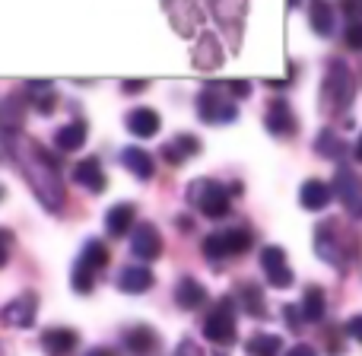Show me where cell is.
<instances>
[{
  "label": "cell",
  "instance_id": "6da1fadb",
  "mask_svg": "<svg viewBox=\"0 0 362 356\" xmlns=\"http://www.w3.org/2000/svg\"><path fill=\"white\" fill-rule=\"evenodd\" d=\"M19 166H23V176L29 178L35 197L48 210H61L64 181H61V172H57V159L42 144H35V140H23L19 144Z\"/></svg>",
  "mask_w": 362,
  "mask_h": 356
},
{
  "label": "cell",
  "instance_id": "7a4b0ae2",
  "mask_svg": "<svg viewBox=\"0 0 362 356\" xmlns=\"http://www.w3.org/2000/svg\"><path fill=\"white\" fill-rule=\"evenodd\" d=\"M321 99L331 112H344L353 99V74L346 70V64L334 61L331 70H327V80H325V89H321Z\"/></svg>",
  "mask_w": 362,
  "mask_h": 356
},
{
  "label": "cell",
  "instance_id": "3957f363",
  "mask_svg": "<svg viewBox=\"0 0 362 356\" xmlns=\"http://www.w3.org/2000/svg\"><path fill=\"white\" fill-rule=\"evenodd\" d=\"M204 334L213 340V344H232V340H235V315H232V299H223L216 312H210V318L204 321Z\"/></svg>",
  "mask_w": 362,
  "mask_h": 356
},
{
  "label": "cell",
  "instance_id": "277c9868",
  "mask_svg": "<svg viewBox=\"0 0 362 356\" xmlns=\"http://www.w3.org/2000/svg\"><path fill=\"white\" fill-rule=\"evenodd\" d=\"M197 115L204 121H210V125H219V121H232L238 112L223 93H216V89H204V93L197 96Z\"/></svg>",
  "mask_w": 362,
  "mask_h": 356
},
{
  "label": "cell",
  "instance_id": "5b68a950",
  "mask_svg": "<svg viewBox=\"0 0 362 356\" xmlns=\"http://www.w3.org/2000/svg\"><path fill=\"white\" fill-rule=\"evenodd\" d=\"M261 268H264V274H267V280L274 283V287H280V289L293 287V270H289L286 251H283L280 245H267V248L261 251Z\"/></svg>",
  "mask_w": 362,
  "mask_h": 356
},
{
  "label": "cell",
  "instance_id": "8992f818",
  "mask_svg": "<svg viewBox=\"0 0 362 356\" xmlns=\"http://www.w3.org/2000/svg\"><path fill=\"white\" fill-rule=\"evenodd\" d=\"M131 251L137 258H144V261H156V258L163 255V236H159L156 226L140 223L137 232H134V239H131Z\"/></svg>",
  "mask_w": 362,
  "mask_h": 356
},
{
  "label": "cell",
  "instance_id": "52a82bcc",
  "mask_svg": "<svg viewBox=\"0 0 362 356\" xmlns=\"http://www.w3.org/2000/svg\"><path fill=\"white\" fill-rule=\"evenodd\" d=\"M197 204H200V210H204V217L219 219L229 213V191H226L223 185L204 181V185H200V194H197Z\"/></svg>",
  "mask_w": 362,
  "mask_h": 356
},
{
  "label": "cell",
  "instance_id": "ba28073f",
  "mask_svg": "<svg viewBox=\"0 0 362 356\" xmlns=\"http://www.w3.org/2000/svg\"><path fill=\"white\" fill-rule=\"evenodd\" d=\"M337 185H334V191H337V197L344 200V207L350 213H362V181L353 176L350 169H337Z\"/></svg>",
  "mask_w": 362,
  "mask_h": 356
},
{
  "label": "cell",
  "instance_id": "9c48e42d",
  "mask_svg": "<svg viewBox=\"0 0 362 356\" xmlns=\"http://www.w3.org/2000/svg\"><path fill=\"white\" fill-rule=\"evenodd\" d=\"M267 131L276 134V137H289L296 131V118H293V108L289 102L283 99H274L267 108Z\"/></svg>",
  "mask_w": 362,
  "mask_h": 356
},
{
  "label": "cell",
  "instance_id": "30bf717a",
  "mask_svg": "<svg viewBox=\"0 0 362 356\" xmlns=\"http://www.w3.org/2000/svg\"><path fill=\"white\" fill-rule=\"evenodd\" d=\"M153 283H156V277L146 268H124L118 274V289L121 293H131V296H140V293H146V289H153Z\"/></svg>",
  "mask_w": 362,
  "mask_h": 356
},
{
  "label": "cell",
  "instance_id": "8fae6325",
  "mask_svg": "<svg viewBox=\"0 0 362 356\" xmlns=\"http://www.w3.org/2000/svg\"><path fill=\"white\" fill-rule=\"evenodd\" d=\"M159 115L153 112V108H134L131 115H127V131L134 134V137H156L159 134Z\"/></svg>",
  "mask_w": 362,
  "mask_h": 356
},
{
  "label": "cell",
  "instance_id": "7c38bea8",
  "mask_svg": "<svg viewBox=\"0 0 362 356\" xmlns=\"http://www.w3.org/2000/svg\"><path fill=\"white\" fill-rule=\"evenodd\" d=\"M74 181H80L86 191H105V172H102V166L95 163V159H80V163L74 166Z\"/></svg>",
  "mask_w": 362,
  "mask_h": 356
},
{
  "label": "cell",
  "instance_id": "4fadbf2b",
  "mask_svg": "<svg viewBox=\"0 0 362 356\" xmlns=\"http://www.w3.org/2000/svg\"><path fill=\"white\" fill-rule=\"evenodd\" d=\"M299 200H302L305 210H325L327 200H331V188H327L325 181H318V178H308L305 185H302V191H299Z\"/></svg>",
  "mask_w": 362,
  "mask_h": 356
},
{
  "label": "cell",
  "instance_id": "5bb4252c",
  "mask_svg": "<svg viewBox=\"0 0 362 356\" xmlns=\"http://www.w3.org/2000/svg\"><path fill=\"white\" fill-rule=\"evenodd\" d=\"M42 347L51 356H67L76 347V334L70 331V328H51V331H45Z\"/></svg>",
  "mask_w": 362,
  "mask_h": 356
},
{
  "label": "cell",
  "instance_id": "9a60e30c",
  "mask_svg": "<svg viewBox=\"0 0 362 356\" xmlns=\"http://www.w3.org/2000/svg\"><path fill=\"white\" fill-rule=\"evenodd\" d=\"M54 144H57V150H64V153L80 150V147L86 144V125H83V121H70V125L57 127Z\"/></svg>",
  "mask_w": 362,
  "mask_h": 356
},
{
  "label": "cell",
  "instance_id": "2e32d148",
  "mask_svg": "<svg viewBox=\"0 0 362 356\" xmlns=\"http://www.w3.org/2000/svg\"><path fill=\"white\" fill-rule=\"evenodd\" d=\"M121 163L137 178H153V156L146 150H140V147H124L121 150Z\"/></svg>",
  "mask_w": 362,
  "mask_h": 356
},
{
  "label": "cell",
  "instance_id": "e0dca14e",
  "mask_svg": "<svg viewBox=\"0 0 362 356\" xmlns=\"http://www.w3.org/2000/svg\"><path fill=\"white\" fill-rule=\"evenodd\" d=\"M134 217H137L134 204H115L112 210H108V217H105V229L112 232V236H124V232H131Z\"/></svg>",
  "mask_w": 362,
  "mask_h": 356
},
{
  "label": "cell",
  "instance_id": "ac0fdd59",
  "mask_svg": "<svg viewBox=\"0 0 362 356\" xmlns=\"http://www.w3.org/2000/svg\"><path fill=\"white\" fill-rule=\"evenodd\" d=\"M175 299L181 309H197L206 302V289H204V283H197L194 277H185L175 289Z\"/></svg>",
  "mask_w": 362,
  "mask_h": 356
},
{
  "label": "cell",
  "instance_id": "d6986e66",
  "mask_svg": "<svg viewBox=\"0 0 362 356\" xmlns=\"http://www.w3.org/2000/svg\"><path fill=\"white\" fill-rule=\"evenodd\" d=\"M200 150V144L194 137H187V134H181V137H175L172 144H165L163 147V156H165V163H172V166H181L187 156H194V153Z\"/></svg>",
  "mask_w": 362,
  "mask_h": 356
},
{
  "label": "cell",
  "instance_id": "ffe728a7",
  "mask_svg": "<svg viewBox=\"0 0 362 356\" xmlns=\"http://www.w3.org/2000/svg\"><path fill=\"white\" fill-rule=\"evenodd\" d=\"M6 321H13V325H32V318H35V296L25 293L19 296V299H13L10 306H6Z\"/></svg>",
  "mask_w": 362,
  "mask_h": 356
},
{
  "label": "cell",
  "instance_id": "44dd1931",
  "mask_svg": "<svg viewBox=\"0 0 362 356\" xmlns=\"http://www.w3.org/2000/svg\"><path fill=\"white\" fill-rule=\"evenodd\" d=\"M19 125H23V102L4 99V105H0V134L10 137V134L19 131Z\"/></svg>",
  "mask_w": 362,
  "mask_h": 356
},
{
  "label": "cell",
  "instance_id": "7402d4cb",
  "mask_svg": "<svg viewBox=\"0 0 362 356\" xmlns=\"http://www.w3.org/2000/svg\"><path fill=\"white\" fill-rule=\"evenodd\" d=\"M302 318L305 321H321L325 318V289L308 287L305 299H302Z\"/></svg>",
  "mask_w": 362,
  "mask_h": 356
},
{
  "label": "cell",
  "instance_id": "603a6c76",
  "mask_svg": "<svg viewBox=\"0 0 362 356\" xmlns=\"http://www.w3.org/2000/svg\"><path fill=\"white\" fill-rule=\"evenodd\" d=\"M124 344H127V350H131V353L146 356L153 347H156V334H153L150 328H134V331L124 338Z\"/></svg>",
  "mask_w": 362,
  "mask_h": 356
},
{
  "label": "cell",
  "instance_id": "cb8c5ba5",
  "mask_svg": "<svg viewBox=\"0 0 362 356\" xmlns=\"http://www.w3.org/2000/svg\"><path fill=\"white\" fill-rule=\"evenodd\" d=\"M248 356H276L280 353V338L276 334H257V338L248 340Z\"/></svg>",
  "mask_w": 362,
  "mask_h": 356
},
{
  "label": "cell",
  "instance_id": "d4e9b609",
  "mask_svg": "<svg viewBox=\"0 0 362 356\" xmlns=\"http://www.w3.org/2000/svg\"><path fill=\"white\" fill-rule=\"evenodd\" d=\"M312 29L318 32V35H331V29H334V10L327 4H312Z\"/></svg>",
  "mask_w": 362,
  "mask_h": 356
},
{
  "label": "cell",
  "instance_id": "484cf974",
  "mask_svg": "<svg viewBox=\"0 0 362 356\" xmlns=\"http://www.w3.org/2000/svg\"><path fill=\"white\" fill-rule=\"evenodd\" d=\"M80 261L86 264V268H105L108 264V248H105V242H86V248H83V255H80Z\"/></svg>",
  "mask_w": 362,
  "mask_h": 356
},
{
  "label": "cell",
  "instance_id": "4316f807",
  "mask_svg": "<svg viewBox=\"0 0 362 356\" xmlns=\"http://www.w3.org/2000/svg\"><path fill=\"white\" fill-rule=\"evenodd\" d=\"M223 242H226V251H229V255H242V251L251 248V232L248 229H229V232H223Z\"/></svg>",
  "mask_w": 362,
  "mask_h": 356
},
{
  "label": "cell",
  "instance_id": "83f0119b",
  "mask_svg": "<svg viewBox=\"0 0 362 356\" xmlns=\"http://www.w3.org/2000/svg\"><path fill=\"white\" fill-rule=\"evenodd\" d=\"M242 299H245V309H248L255 318H264V315H267V309H264V296L255 283H245L242 287Z\"/></svg>",
  "mask_w": 362,
  "mask_h": 356
},
{
  "label": "cell",
  "instance_id": "f1b7e54d",
  "mask_svg": "<svg viewBox=\"0 0 362 356\" xmlns=\"http://www.w3.org/2000/svg\"><path fill=\"white\" fill-rule=\"evenodd\" d=\"M204 255L210 258V261H219V258L229 255V251H226V242H223V232H213V236L204 239Z\"/></svg>",
  "mask_w": 362,
  "mask_h": 356
},
{
  "label": "cell",
  "instance_id": "f546056e",
  "mask_svg": "<svg viewBox=\"0 0 362 356\" xmlns=\"http://www.w3.org/2000/svg\"><path fill=\"white\" fill-rule=\"evenodd\" d=\"M74 289L76 293H89L93 289V268H86L83 261L74 264Z\"/></svg>",
  "mask_w": 362,
  "mask_h": 356
},
{
  "label": "cell",
  "instance_id": "4dcf8cb0",
  "mask_svg": "<svg viewBox=\"0 0 362 356\" xmlns=\"http://www.w3.org/2000/svg\"><path fill=\"white\" fill-rule=\"evenodd\" d=\"M346 334H350V338H356L362 344V315H353V318L346 321Z\"/></svg>",
  "mask_w": 362,
  "mask_h": 356
},
{
  "label": "cell",
  "instance_id": "1f68e13d",
  "mask_svg": "<svg viewBox=\"0 0 362 356\" xmlns=\"http://www.w3.org/2000/svg\"><path fill=\"white\" fill-rule=\"evenodd\" d=\"M226 86H229L232 96H248L251 93V83H245V80H229Z\"/></svg>",
  "mask_w": 362,
  "mask_h": 356
},
{
  "label": "cell",
  "instance_id": "d6a6232c",
  "mask_svg": "<svg viewBox=\"0 0 362 356\" xmlns=\"http://www.w3.org/2000/svg\"><path fill=\"white\" fill-rule=\"evenodd\" d=\"M286 356H318V353H315L308 344H296V347H293V350H289Z\"/></svg>",
  "mask_w": 362,
  "mask_h": 356
},
{
  "label": "cell",
  "instance_id": "836d02e7",
  "mask_svg": "<svg viewBox=\"0 0 362 356\" xmlns=\"http://www.w3.org/2000/svg\"><path fill=\"white\" fill-rule=\"evenodd\" d=\"M121 89H124V93H140V89H146V80H127Z\"/></svg>",
  "mask_w": 362,
  "mask_h": 356
},
{
  "label": "cell",
  "instance_id": "e575fe53",
  "mask_svg": "<svg viewBox=\"0 0 362 356\" xmlns=\"http://www.w3.org/2000/svg\"><path fill=\"white\" fill-rule=\"evenodd\" d=\"M6 242H10V236H6V232L0 229V268L6 264Z\"/></svg>",
  "mask_w": 362,
  "mask_h": 356
},
{
  "label": "cell",
  "instance_id": "d590c367",
  "mask_svg": "<svg viewBox=\"0 0 362 356\" xmlns=\"http://www.w3.org/2000/svg\"><path fill=\"white\" fill-rule=\"evenodd\" d=\"M89 356H115V353H112V350H105V347H102V350H93Z\"/></svg>",
  "mask_w": 362,
  "mask_h": 356
},
{
  "label": "cell",
  "instance_id": "8d00e7d4",
  "mask_svg": "<svg viewBox=\"0 0 362 356\" xmlns=\"http://www.w3.org/2000/svg\"><path fill=\"white\" fill-rule=\"evenodd\" d=\"M356 159L362 163V137H359V144H356Z\"/></svg>",
  "mask_w": 362,
  "mask_h": 356
}]
</instances>
